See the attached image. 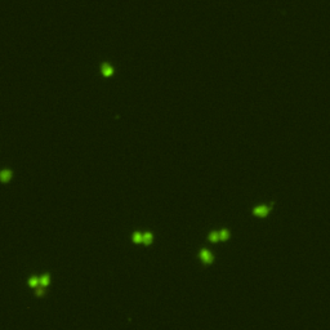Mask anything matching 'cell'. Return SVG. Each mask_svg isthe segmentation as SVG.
Listing matches in <instances>:
<instances>
[{
  "label": "cell",
  "mask_w": 330,
  "mask_h": 330,
  "mask_svg": "<svg viewBox=\"0 0 330 330\" xmlns=\"http://www.w3.org/2000/svg\"><path fill=\"white\" fill-rule=\"evenodd\" d=\"M12 177H13V173H12V170H9V169H4V170L0 172V182H3V183L9 182L12 179Z\"/></svg>",
  "instance_id": "6da1fadb"
},
{
  "label": "cell",
  "mask_w": 330,
  "mask_h": 330,
  "mask_svg": "<svg viewBox=\"0 0 330 330\" xmlns=\"http://www.w3.org/2000/svg\"><path fill=\"white\" fill-rule=\"evenodd\" d=\"M101 72H102V75H103V76L108 77V76H112L114 75V69L108 63H103V65L101 66Z\"/></svg>",
  "instance_id": "7a4b0ae2"
},
{
  "label": "cell",
  "mask_w": 330,
  "mask_h": 330,
  "mask_svg": "<svg viewBox=\"0 0 330 330\" xmlns=\"http://www.w3.org/2000/svg\"><path fill=\"white\" fill-rule=\"evenodd\" d=\"M200 258L204 263H212L213 262V255L210 254V251H208L206 249L200 251Z\"/></svg>",
  "instance_id": "3957f363"
},
{
  "label": "cell",
  "mask_w": 330,
  "mask_h": 330,
  "mask_svg": "<svg viewBox=\"0 0 330 330\" xmlns=\"http://www.w3.org/2000/svg\"><path fill=\"white\" fill-rule=\"evenodd\" d=\"M49 283H50V276L48 273H44L39 277V286H41V288H47L49 285Z\"/></svg>",
  "instance_id": "277c9868"
},
{
  "label": "cell",
  "mask_w": 330,
  "mask_h": 330,
  "mask_svg": "<svg viewBox=\"0 0 330 330\" xmlns=\"http://www.w3.org/2000/svg\"><path fill=\"white\" fill-rule=\"evenodd\" d=\"M152 240H154V235L151 234V232H144V234H143V241H142V244H144L146 246H148V245L152 244Z\"/></svg>",
  "instance_id": "5b68a950"
},
{
  "label": "cell",
  "mask_w": 330,
  "mask_h": 330,
  "mask_svg": "<svg viewBox=\"0 0 330 330\" xmlns=\"http://www.w3.org/2000/svg\"><path fill=\"white\" fill-rule=\"evenodd\" d=\"M267 213H268V208H267V206H258L254 210V214L259 215V217H264Z\"/></svg>",
  "instance_id": "8992f818"
},
{
  "label": "cell",
  "mask_w": 330,
  "mask_h": 330,
  "mask_svg": "<svg viewBox=\"0 0 330 330\" xmlns=\"http://www.w3.org/2000/svg\"><path fill=\"white\" fill-rule=\"evenodd\" d=\"M132 240H133V242H135V244H139V242L143 241V234H141V232H134L133 236H132Z\"/></svg>",
  "instance_id": "52a82bcc"
},
{
  "label": "cell",
  "mask_w": 330,
  "mask_h": 330,
  "mask_svg": "<svg viewBox=\"0 0 330 330\" xmlns=\"http://www.w3.org/2000/svg\"><path fill=\"white\" fill-rule=\"evenodd\" d=\"M28 286L36 289L39 286V277H36V276H31V277L28 279Z\"/></svg>",
  "instance_id": "ba28073f"
},
{
  "label": "cell",
  "mask_w": 330,
  "mask_h": 330,
  "mask_svg": "<svg viewBox=\"0 0 330 330\" xmlns=\"http://www.w3.org/2000/svg\"><path fill=\"white\" fill-rule=\"evenodd\" d=\"M209 240L213 241V242H215L219 240V234H217V232H212V234L209 235Z\"/></svg>",
  "instance_id": "9c48e42d"
},
{
  "label": "cell",
  "mask_w": 330,
  "mask_h": 330,
  "mask_svg": "<svg viewBox=\"0 0 330 330\" xmlns=\"http://www.w3.org/2000/svg\"><path fill=\"white\" fill-rule=\"evenodd\" d=\"M219 239H221V240H227V239H228V232H227L226 230L221 231V232H219Z\"/></svg>",
  "instance_id": "30bf717a"
},
{
  "label": "cell",
  "mask_w": 330,
  "mask_h": 330,
  "mask_svg": "<svg viewBox=\"0 0 330 330\" xmlns=\"http://www.w3.org/2000/svg\"><path fill=\"white\" fill-rule=\"evenodd\" d=\"M43 293H44V288H41V286H37L36 288V295H43Z\"/></svg>",
  "instance_id": "8fae6325"
}]
</instances>
